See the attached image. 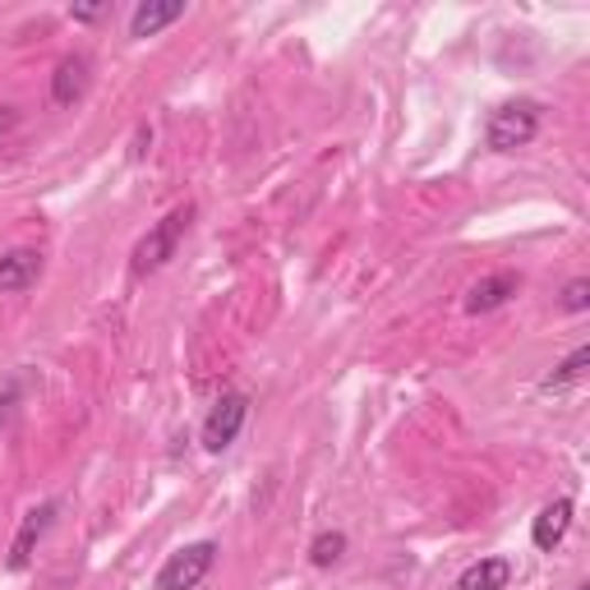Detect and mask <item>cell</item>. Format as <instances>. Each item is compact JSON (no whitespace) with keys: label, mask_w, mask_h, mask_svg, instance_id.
<instances>
[{"label":"cell","mask_w":590,"mask_h":590,"mask_svg":"<svg viewBox=\"0 0 590 590\" xmlns=\"http://www.w3.org/2000/svg\"><path fill=\"white\" fill-rule=\"evenodd\" d=\"M540 120H545L540 101H507V107H498L490 116V125H484V139H490L494 152H517L540 135Z\"/></svg>","instance_id":"1"},{"label":"cell","mask_w":590,"mask_h":590,"mask_svg":"<svg viewBox=\"0 0 590 590\" xmlns=\"http://www.w3.org/2000/svg\"><path fill=\"white\" fill-rule=\"evenodd\" d=\"M190 217H194V208L185 203V208H175V213H167L158 226L148 230V236L135 245V259H130V268L143 277V272H158L171 254H175V245H181V236H185V226H190Z\"/></svg>","instance_id":"2"},{"label":"cell","mask_w":590,"mask_h":590,"mask_svg":"<svg viewBox=\"0 0 590 590\" xmlns=\"http://www.w3.org/2000/svg\"><path fill=\"white\" fill-rule=\"evenodd\" d=\"M213 562H217V545L213 540H199V545H185L181 554H171L162 562V572H158V590H194L203 577L213 572Z\"/></svg>","instance_id":"3"},{"label":"cell","mask_w":590,"mask_h":590,"mask_svg":"<svg viewBox=\"0 0 590 590\" xmlns=\"http://www.w3.org/2000/svg\"><path fill=\"white\" fill-rule=\"evenodd\" d=\"M245 420H249V397H240V393L222 397V401L208 410V420H203V448H208V452H226L230 443L240 439Z\"/></svg>","instance_id":"4"},{"label":"cell","mask_w":590,"mask_h":590,"mask_svg":"<svg viewBox=\"0 0 590 590\" xmlns=\"http://www.w3.org/2000/svg\"><path fill=\"white\" fill-rule=\"evenodd\" d=\"M51 517H56V507L42 503V507H33L29 517L19 522V535H14V545H10V568H14V572H23V568L33 562V549L42 545V535H46Z\"/></svg>","instance_id":"5"},{"label":"cell","mask_w":590,"mask_h":590,"mask_svg":"<svg viewBox=\"0 0 590 590\" xmlns=\"http://www.w3.org/2000/svg\"><path fill=\"white\" fill-rule=\"evenodd\" d=\"M517 291H522V277H517V272H494V277H484V281H475L471 296H466V314H490V310H498V304H507Z\"/></svg>","instance_id":"6"},{"label":"cell","mask_w":590,"mask_h":590,"mask_svg":"<svg viewBox=\"0 0 590 590\" xmlns=\"http://www.w3.org/2000/svg\"><path fill=\"white\" fill-rule=\"evenodd\" d=\"M88 56H65L56 65V74H51V101L56 107H74L84 93H88Z\"/></svg>","instance_id":"7"},{"label":"cell","mask_w":590,"mask_h":590,"mask_svg":"<svg viewBox=\"0 0 590 590\" xmlns=\"http://www.w3.org/2000/svg\"><path fill=\"white\" fill-rule=\"evenodd\" d=\"M568 526H572V498H554V503L540 512V517H535V526H530L535 549L554 554V549L562 545V535H568Z\"/></svg>","instance_id":"8"},{"label":"cell","mask_w":590,"mask_h":590,"mask_svg":"<svg viewBox=\"0 0 590 590\" xmlns=\"http://www.w3.org/2000/svg\"><path fill=\"white\" fill-rule=\"evenodd\" d=\"M37 277H42V254L37 249L0 254V291H29Z\"/></svg>","instance_id":"9"},{"label":"cell","mask_w":590,"mask_h":590,"mask_svg":"<svg viewBox=\"0 0 590 590\" xmlns=\"http://www.w3.org/2000/svg\"><path fill=\"white\" fill-rule=\"evenodd\" d=\"M507 581H512L507 558H480L457 577V590H507Z\"/></svg>","instance_id":"10"},{"label":"cell","mask_w":590,"mask_h":590,"mask_svg":"<svg viewBox=\"0 0 590 590\" xmlns=\"http://www.w3.org/2000/svg\"><path fill=\"white\" fill-rule=\"evenodd\" d=\"M175 19H185V6L181 0H171V6H139L135 10V19H130V37H152V33H162L167 23H175Z\"/></svg>","instance_id":"11"},{"label":"cell","mask_w":590,"mask_h":590,"mask_svg":"<svg viewBox=\"0 0 590 590\" xmlns=\"http://www.w3.org/2000/svg\"><path fill=\"white\" fill-rule=\"evenodd\" d=\"M586 365H590V351L581 346V351H572L568 355V361H562L545 383H540V388L545 393H562V388H572V383H581V374H586Z\"/></svg>","instance_id":"12"},{"label":"cell","mask_w":590,"mask_h":590,"mask_svg":"<svg viewBox=\"0 0 590 590\" xmlns=\"http://www.w3.org/2000/svg\"><path fill=\"white\" fill-rule=\"evenodd\" d=\"M342 554H346V535L342 530H323L319 540L310 545V562H314V568H332Z\"/></svg>","instance_id":"13"},{"label":"cell","mask_w":590,"mask_h":590,"mask_svg":"<svg viewBox=\"0 0 590 590\" xmlns=\"http://www.w3.org/2000/svg\"><path fill=\"white\" fill-rule=\"evenodd\" d=\"M586 304H590V281H586V277L568 281V291H562V310H568V314H581Z\"/></svg>","instance_id":"14"},{"label":"cell","mask_w":590,"mask_h":590,"mask_svg":"<svg viewBox=\"0 0 590 590\" xmlns=\"http://www.w3.org/2000/svg\"><path fill=\"white\" fill-rule=\"evenodd\" d=\"M14 401H19V378H10L6 388H0V429L10 425V416H14Z\"/></svg>","instance_id":"15"},{"label":"cell","mask_w":590,"mask_h":590,"mask_svg":"<svg viewBox=\"0 0 590 590\" xmlns=\"http://www.w3.org/2000/svg\"><path fill=\"white\" fill-rule=\"evenodd\" d=\"M19 120H23V111H19V107H0V143H6V139L19 130Z\"/></svg>","instance_id":"16"},{"label":"cell","mask_w":590,"mask_h":590,"mask_svg":"<svg viewBox=\"0 0 590 590\" xmlns=\"http://www.w3.org/2000/svg\"><path fill=\"white\" fill-rule=\"evenodd\" d=\"M107 10H111V6H74V10H69V19H79V23H93V19H101Z\"/></svg>","instance_id":"17"},{"label":"cell","mask_w":590,"mask_h":590,"mask_svg":"<svg viewBox=\"0 0 590 590\" xmlns=\"http://www.w3.org/2000/svg\"><path fill=\"white\" fill-rule=\"evenodd\" d=\"M143 143H152V130H148V125H139V135H135V148H130V158H143Z\"/></svg>","instance_id":"18"},{"label":"cell","mask_w":590,"mask_h":590,"mask_svg":"<svg viewBox=\"0 0 590 590\" xmlns=\"http://www.w3.org/2000/svg\"><path fill=\"white\" fill-rule=\"evenodd\" d=\"M577 590H590V586H577Z\"/></svg>","instance_id":"19"}]
</instances>
